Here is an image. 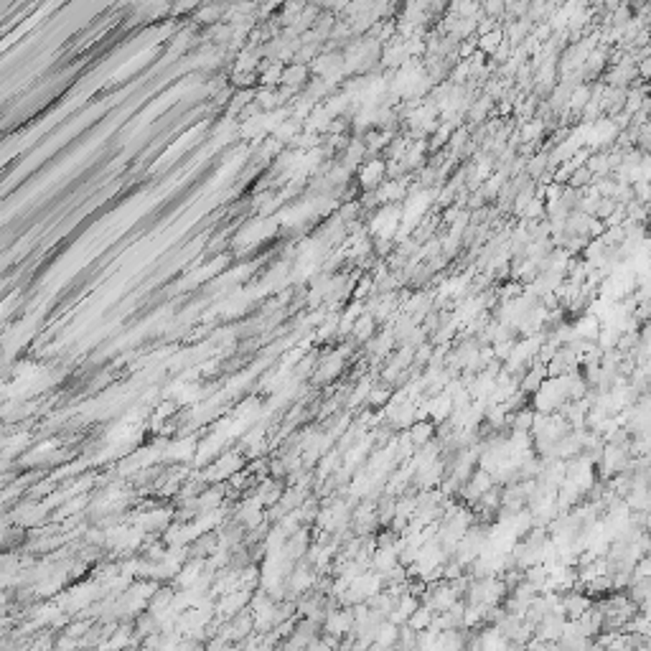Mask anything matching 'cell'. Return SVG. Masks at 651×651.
<instances>
[{"label":"cell","instance_id":"7a4b0ae2","mask_svg":"<svg viewBox=\"0 0 651 651\" xmlns=\"http://www.w3.org/2000/svg\"><path fill=\"white\" fill-rule=\"evenodd\" d=\"M560 601H562V610H565L567 621H575V618H580L585 610L593 608L590 595H585L582 590H570L567 595H560Z\"/></svg>","mask_w":651,"mask_h":651},{"label":"cell","instance_id":"5b68a950","mask_svg":"<svg viewBox=\"0 0 651 651\" xmlns=\"http://www.w3.org/2000/svg\"><path fill=\"white\" fill-rule=\"evenodd\" d=\"M433 435H435V425L430 420H417L407 427V438H410L413 445H417V448L427 445V443L433 441Z\"/></svg>","mask_w":651,"mask_h":651},{"label":"cell","instance_id":"30bf717a","mask_svg":"<svg viewBox=\"0 0 651 651\" xmlns=\"http://www.w3.org/2000/svg\"><path fill=\"white\" fill-rule=\"evenodd\" d=\"M374 323H377V321H374L369 313H362L357 321H354V326H351V334H354L359 341H366V338L374 334Z\"/></svg>","mask_w":651,"mask_h":651},{"label":"cell","instance_id":"8992f818","mask_svg":"<svg viewBox=\"0 0 651 651\" xmlns=\"http://www.w3.org/2000/svg\"><path fill=\"white\" fill-rule=\"evenodd\" d=\"M313 582H315V573L310 567L301 565V567H295V570H290V590H293V593H306V590L313 588Z\"/></svg>","mask_w":651,"mask_h":651},{"label":"cell","instance_id":"4fadbf2b","mask_svg":"<svg viewBox=\"0 0 651 651\" xmlns=\"http://www.w3.org/2000/svg\"><path fill=\"white\" fill-rule=\"evenodd\" d=\"M593 181V173H590L585 166H580V169H575L573 173H570V178H567V183H570V189H582V186H588V183Z\"/></svg>","mask_w":651,"mask_h":651},{"label":"cell","instance_id":"3957f363","mask_svg":"<svg viewBox=\"0 0 651 651\" xmlns=\"http://www.w3.org/2000/svg\"><path fill=\"white\" fill-rule=\"evenodd\" d=\"M359 178H362V186H364V189L374 191L379 183L387 181V163L379 161V158L364 163V166H362V171H359Z\"/></svg>","mask_w":651,"mask_h":651},{"label":"cell","instance_id":"7c38bea8","mask_svg":"<svg viewBox=\"0 0 651 651\" xmlns=\"http://www.w3.org/2000/svg\"><path fill=\"white\" fill-rule=\"evenodd\" d=\"M389 397H392V389H389V387H371L369 394H366L364 405L382 407V405H387V402H389Z\"/></svg>","mask_w":651,"mask_h":651},{"label":"cell","instance_id":"52a82bcc","mask_svg":"<svg viewBox=\"0 0 651 651\" xmlns=\"http://www.w3.org/2000/svg\"><path fill=\"white\" fill-rule=\"evenodd\" d=\"M397 641H399V626H394V623H389V621L379 623L377 636H374V644L389 651L392 646H397Z\"/></svg>","mask_w":651,"mask_h":651},{"label":"cell","instance_id":"277c9868","mask_svg":"<svg viewBox=\"0 0 651 651\" xmlns=\"http://www.w3.org/2000/svg\"><path fill=\"white\" fill-rule=\"evenodd\" d=\"M247 603H250V590H234V593L224 595V601L219 603L217 610L224 616H237L239 610H245Z\"/></svg>","mask_w":651,"mask_h":651},{"label":"cell","instance_id":"6da1fadb","mask_svg":"<svg viewBox=\"0 0 651 651\" xmlns=\"http://www.w3.org/2000/svg\"><path fill=\"white\" fill-rule=\"evenodd\" d=\"M351 629H354V613H351V608L326 610V616H323V631H326L329 636L341 638V636H346V634H351Z\"/></svg>","mask_w":651,"mask_h":651},{"label":"cell","instance_id":"d6986e66","mask_svg":"<svg viewBox=\"0 0 651 651\" xmlns=\"http://www.w3.org/2000/svg\"><path fill=\"white\" fill-rule=\"evenodd\" d=\"M224 651H239L237 646H224Z\"/></svg>","mask_w":651,"mask_h":651},{"label":"cell","instance_id":"9c48e42d","mask_svg":"<svg viewBox=\"0 0 651 651\" xmlns=\"http://www.w3.org/2000/svg\"><path fill=\"white\" fill-rule=\"evenodd\" d=\"M433 616H435V613H433L430 608H427V606H420V608L415 610L413 616L407 618L405 626H407L410 631H415V634H420V631H427V629H430V623H433Z\"/></svg>","mask_w":651,"mask_h":651},{"label":"cell","instance_id":"5bb4252c","mask_svg":"<svg viewBox=\"0 0 651 651\" xmlns=\"http://www.w3.org/2000/svg\"><path fill=\"white\" fill-rule=\"evenodd\" d=\"M306 74H308V69H306L303 64H298L293 69L282 71V82H287V85H301V82H306Z\"/></svg>","mask_w":651,"mask_h":651},{"label":"cell","instance_id":"9a60e30c","mask_svg":"<svg viewBox=\"0 0 651 651\" xmlns=\"http://www.w3.org/2000/svg\"><path fill=\"white\" fill-rule=\"evenodd\" d=\"M173 651H203V641H196V638H186V636H183Z\"/></svg>","mask_w":651,"mask_h":651},{"label":"cell","instance_id":"ac0fdd59","mask_svg":"<svg viewBox=\"0 0 651 651\" xmlns=\"http://www.w3.org/2000/svg\"><path fill=\"white\" fill-rule=\"evenodd\" d=\"M306 651H334V649H331V646L326 644L323 638H313V641H310V644L306 646Z\"/></svg>","mask_w":651,"mask_h":651},{"label":"cell","instance_id":"2e32d148","mask_svg":"<svg viewBox=\"0 0 651 651\" xmlns=\"http://www.w3.org/2000/svg\"><path fill=\"white\" fill-rule=\"evenodd\" d=\"M524 651H557V644H550V641H539V638H532V641L524 646Z\"/></svg>","mask_w":651,"mask_h":651},{"label":"cell","instance_id":"e0dca14e","mask_svg":"<svg viewBox=\"0 0 651 651\" xmlns=\"http://www.w3.org/2000/svg\"><path fill=\"white\" fill-rule=\"evenodd\" d=\"M483 10L489 13V18H494V15L504 13V10H506V6H504V3H486V6H483Z\"/></svg>","mask_w":651,"mask_h":651},{"label":"cell","instance_id":"ba28073f","mask_svg":"<svg viewBox=\"0 0 651 651\" xmlns=\"http://www.w3.org/2000/svg\"><path fill=\"white\" fill-rule=\"evenodd\" d=\"M504 43V31L501 29H494V31H489V34H483V36H478V51H481L483 57H494V51L499 49Z\"/></svg>","mask_w":651,"mask_h":651},{"label":"cell","instance_id":"8fae6325","mask_svg":"<svg viewBox=\"0 0 651 651\" xmlns=\"http://www.w3.org/2000/svg\"><path fill=\"white\" fill-rule=\"evenodd\" d=\"M588 102H590V87L588 85H578L573 92H570V97H567V107H573V110H582Z\"/></svg>","mask_w":651,"mask_h":651}]
</instances>
